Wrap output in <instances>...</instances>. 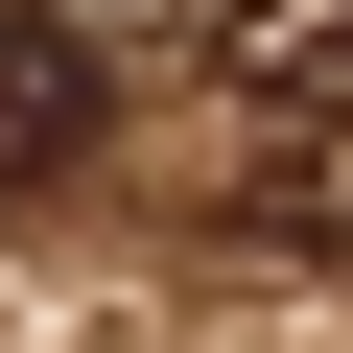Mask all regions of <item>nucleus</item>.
I'll return each instance as SVG.
<instances>
[{"mask_svg": "<svg viewBox=\"0 0 353 353\" xmlns=\"http://www.w3.org/2000/svg\"><path fill=\"white\" fill-rule=\"evenodd\" d=\"M71 141H94V48L71 24H0V189H48Z\"/></svg>", "mask_w": 353, "mask_h": 353, "instance_id": "1", "label": "nucleus"}, {"mask_svg": "<svg viewBox=\"0 0 353 353\" xmlns=\"http://www.w3.org/2000/svg\"><path fill=\"white\" fill-rule=\"evenodd\" d=\"M259 71L283 94H353V0H259Z\"/></svg>", "mask_w": 353, "mask_h": 353, "instance_id": "2", "label": "nucleus"}]
</instances>
